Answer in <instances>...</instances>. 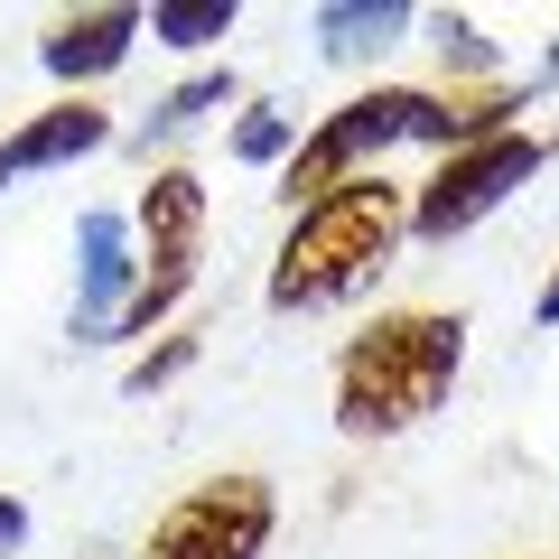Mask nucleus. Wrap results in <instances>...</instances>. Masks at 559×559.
I'll list each match as a JSON object with an SVG mask.
<instances>
[{"mask_svg":"<svg viewBox=\"0 0 559 559\" xmlns=\"http://www.w3.org/2000/svg\"><path fill=\"white\" fill-rule=\"evenodd\" d=\"M234 20H242L234 0H150V10H140V28L159 47H187V57L215 47V38H234Z\"/></svg>","mask_w":559,"mask_h":559,"instance_id":"9d476101","label":"nucleus"},{"mask_svg":"<svg viewBox=\"0 0 559 559\" xmlns=\"http://www.w3.org/2000/svg\"><path fill=\"white\" fill-rule=\"evenodd\" d=\"M280 532V495L261 476H205L150 522L140 559H261Z\"/></svg>","mask_w":559,"mask_h":559,"instance_id":"39448f33","label":"nucleus"},{"mask_svg":"<svg viewBox=\"0 0 559 559\" xmlns=\"http://www.w3.org/2000/svg\"><path fill=\"white\" fill-rule=\"evenodd\" d=\"M466 364V318L457 308H392L336 355V429L345 439H401L448 401Z\"/></svg>","mask_w":559,"mask_h":559,"instance_id":"f257e3e1","label":"nucleus"},{"mask_svg":"<svg viewBox=\"0 0 559 559\" xmlns=\"http://www.w3.org/2000/svg\"><path fill=\"white\" fill-rule=\"evenodd\" d=\"M532 318H540V326H559V271L540 280V299H532Z\"/></svg>","mask_w":559,"mask_h":559,"instance_id":"dca6fc26","label":"nucleus"},{"mask_svg":"<svg viewBox=\"0 0 559 559\" xmlns=\"http://www.w3.org/2000/svg\"><path fill=\"white\" fill-rule=\"evenodd\" d=\"M131 38H140V10H121V0H103V10H66V20L38 38V66L57 84H94V75H112V66L131 57Z\"/></svg>","mask_w":559,"mask_h":559,"instance_id":"6e6552de","label":"nucleus"},{"mask_svg":"<svg viewBox=\"0 0 559 559\" xmlns=\"http://www.w3.org/2000/svg\"><path fill=\"white\" fill-rule=\"evenodd\" d=\"M131 234H140V289L112 318V336H150V326L187 299L197 252H205V178L197 168H159V178L140 187V205H131Z\"/></svg>","mask_w":559,"mask_h":559,"instance_id":"7ed1b4c3","label":"nucleus"},{"mask_svg":"<svg viewBox=\"0 0 559 559\" xmlns=\"http://www.w3.org/2000/svg\"><path fill=\"white\" fill-rule=\"evenodd\" d=\"M140 289V252H131V215H84L75 234V345H103L112 318Z\"/></svg>","mask_w":559,"mask_h":559,"instance_id":"423d86ee","label":"nucleus"},{"mask_svg":"<svg viewBox=\"0 0 559 559\" xmlns=\"http://www.w3.org/2000/svg\"><path fill=\"white\" fill-rule=\"evenodd\" d=\"M550 75H559V47H550Z\"/></svg>","mask_w":559,"mask_h":559,"instance_id":"f3484780","label":"nucleus"},{"mask_svg":"<svg viewBox=\"0 0 559 559\" xmlns=\"http://www.w3.org/2000/svg\"><path fill=\"white\" fill-rule=\"evenodd\" d=\"M411 234V197L392 178H355L336 197H318L308 215H289V242L271 261V308L308 318V308H345L364 280L392 261V242Z\"/></svg>","mask_w":559,"mask_h":559,"instance_id":"f03ea898","label":"nucleus"},{"mask_svg":"<svg viewBox=\"0 0 559 559\" xmlns=\"http://www.w3.org/2000/svg\"><path fill=\"white\" fill-rule=\"evenodd\" d=\"M187 364H197V336H168V345H150V355H140L131 373H121V392L140 401V392H159V382H178Z\"/></svg>","mask_w":559,"mask_h":559,"instance_id":"ddd939ff","label":"nucleus"},{"mask_svg":"<svg viewBox=\"0 0 559 559\" xmlns=\"http://www.w3.org/2000/svg\"><path fill=\"white\" fill-rule=\"evenodd\" d=\"M540 159H550V140H532V131H503V140H476V150H448V159L411 187V234H419V242L476 234L503 197H522V187L540 178Z\"/></svg>","mask_w":559,"mask_h":559,"instance_id":"20e7f679","label":"nucleus"},{"mask_svg":"<svg viewBox=\"0 0 559 559\" xmlns=\"http://www.w3.org/2000/svg\"><path fill=\"white\" fill-rule=\"evenodd\" d=\"M289 150H299V121L271 112V103H252V112L234 121V159H252V168H289Z\"/></svg>","mask_w":559,"mask_h":559,"instance_id":"f8f14e48","label":"nucleus"},{"mask_svg":"<svg viewBox=\"0 0 559 559\" xmlns=\"http://www.w3.org/2000/svg\"><path fill=\"white\" fill-rule=\"evenodd\" d=\"M242 84H234V66H197V75L187 84H168L159 103H150V131L140 140H159V131H187V121H205V112H224V103H234Z\"/></svg>","mask_w":559,"mask_h":559,"instance_id":"9b49d317","label":"nucleus"},{"mask_svg":"<svg viewBox=\"0 0 559 559\" xmlns=\"http://www.w3.org/2000/svg\"><path fill=\"white\" fill-rule=\"evenodd\" d=\"M439 57H448V75H495V47H485V28L457 20V10L439 20Z\"/></svg>","mask_w":559,"mask_h":559,"instance_id":"4468645a","label":"nucleus"},{"mask_svg":"<svg viewBox=\"0 0 559 559\" xmlns=\"http://www.w3.org/2000/svg\"><path fill=\"white\" fill-rule=\"evenodd\" d=\"M20 540H28V503H20V495H0V559L20 550Z\"/></svg>","mask_w":559,"mask_h":559,"instance_id":"2eb2a0df","label":"nucleus"},{"mask_svg":"<svg viewBox=\"0 0 559 559\" xmlns=\"http://www.w3.org/2000/svg\"><path fill=\"white\" fill-rule=\"evenodd\" d=\"M401 28H411V0H326V10H318V47H326L336 66L382 57Z\"/></svg>","mask_w":559,"mask_h":559,"instance_id":"1a4fd4ad","label":"nucleus"},{"mask_svg":"<svg viewBox=\"0 0 559 559\" xmlns=\"http://www.w3.org/2000/svg\"><path fill=\"white\" fill-rule=\"evenodd\" d=\"M103 140H112V112H103V103H84V94H66V103L28 112L20 131L0 140V187L38 178V168H75V159H94Z\"/></svg>","mask_w":559,"mask_h":559,"instance_id":"0eeeda50","label":"nucleus"}]
</instances>
